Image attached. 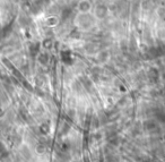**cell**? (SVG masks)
<instances>
[{"label":"cell","instance_id":"6da1fadb","mask_svg":"<svg viewBox=\"0 0 165 162\" xmlns=\"http://www.w3.org/2000/svg\"><path fill=\"white\" fill-rule=\"evenodd\" d=\"M77 23L81 28L84 30H88L93 26L94 24V17L89 14H81L77 17Z\"/></svg>","mask_w":165,"mask_h":162},{"label":"cell","instance_id":"7a4b0ae2","mask_svg":"<svg viewBox=\"0 0 165 162\" xmlns=\"http://www.w3.org/2000/svg\"><path fill=\"white\" fill-rule=\"evenodd\" d=\"M109 10H110L109 8L106 6H104V5H99L94 9V16L99 19H104L109 15Z\"/></svg>","mask_w":165,"mask_h":162},{"label":"cell","instance_id":"3957f363","mask_svg":"<svg viewBox=\"0 0 165 162\" xmlns=\"http://www.w3.org/2000/svg\"><path fill=\"white\" fill-rule=\"evenodd\" d=\"M92 8V3L89 0H80L78 3V9L81 14H87Z\"/></svg>","mask_w":165,"mask_h":162},{"label":"cell","instance_id":"277c9868","mask_svg":"<svg viewBox=\"0 0 165 162\" xmlns=\"http://www.w3.org/2000/svg\"><path fill=\"white\" fill-rule=\"evenodd\" d=\"M144 128L147 131H155L158 129V125L156 120H146L144 124Z\"/></svg>","mask_w":165,"mask_h":162},{"label":"cell","instance_id":"5b68a950","mask_svg":"<svg viewBox=\"0 0 165 162\" xmlns=\"http://www.w3.org/2000/svg\"><path fill=\"white\" fill-rule=\"evenodd\" d=\"M38 61L40 62L41 65L47 66L49 62V55L47 52H41L38 55Z\"/></svg>","mask_w":165,"mask_h":162},{"label":"cell","instance_id":"8992f818","mask_svg":"<svg viewBox=\"0 0 165 162\" xmlns=\"http://www.w3.org/2000/svg\"><path fill=\"white\" fill-rule=\"evenodd\" d=\"M109 52L108 51H100L99 52V55H97V61L101 62V64H103V62H106L108 60H109Z\"/></svg>","mask_w":165,"mask_h":162},{"label":"cell","instance_id":"52a82bcc","mask_svg":"<svg viewBox=\"0 0 165 162\" xmlns=\"http://www.w3.org/2000/svg\"><path fill=\"white\" fill-rule=\"evenodd\" d=\"M85 50H86V52H88V53H94V52H96L97 45L95 43H87L85 45Z\"/></svg>","mask_w":165,"mask_h":162},{"label":"cell","instance_id":"ba28073f","mask_svg":"<svg viewBox=\"0 0 165 162\" xmlns=\"http://www.w3.org/2000/svg\"><path fill=\"white\" fill-rule=\"evenodd\" d=\"M49 131H50V126L47 122H44L40 126V131L42 134H47V133H49Z\"/></svg>","mask_w":165,"mask_h":162},{"label":"cell","instance_id":"9c48e42d","mask_svg":"<svg viewBox=\"0 0 165 162\" xmlns=\"http://www.w3.org/2000/svg\"><path fill=\"white\" fill-rule=\"evenodd\" d=\"M7 154V150L6 147H5V145L3 144L0 143V158H3V156Z\"/></svg>","mask_w":165,"mask_h":162},{"label":"cell","instance_id":"30bf717a","mask_svg":"<svg viewBox=\"0 0 165 162\" xmlns=\"http://www.w3.org/2000/svg\"><path fill=\"white\" fill-rule=\"evenodd\" d=\"M51 45H52V41L50 39H47V40L44 41V47L45 48H50Z\"/></svg>","mask_w":165,"mask_h":162},{"label":"cell","instance_id":"8fae6325","mask_svg":"<svg viewBox=\"0 0 165 162\" xmlns=\"http://www.w3.org/2000/svg\"><path fill=\"white\" fill-rule=\"evenodd\" d=\"M164 141H165V136H164Z\"/></svg>","mask_w":165,"mask_h":162}]
</instances>
